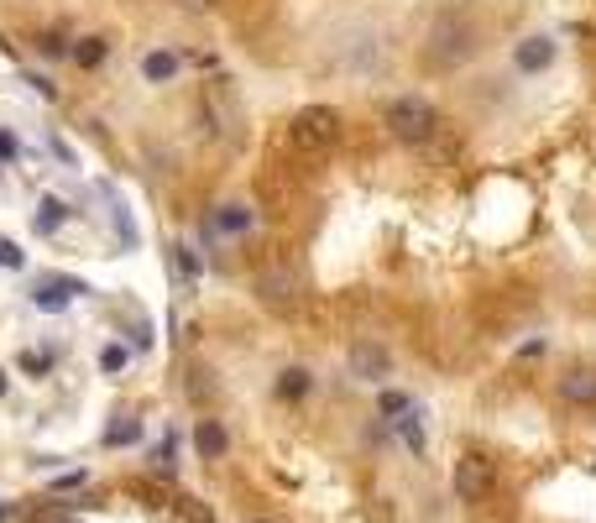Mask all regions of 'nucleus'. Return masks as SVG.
Returning <instances> with one entry per match:
<instances>
[{
    "label": "nucleus",
    "mask_w": 596,
    "mask_h": 523,
    "mask_svg": "<svg viewBox=\"0 0 596 523\" xmlns=\"http://www.w3.org/2000/svg\"><path fill=\"white\" fill-rule=\"evenodd\" d=\"M68 53H74V63H79V68H100V63L110 58V42H105V37H79Z\"/></svg>",
    "instance_id": "11"
},
{
    "label": "nucleus",
    "mask_w": 596,
    "mask_h": 523,
    "mask_svg": "<svg viewBox=\"0 0 596 523\" xmlns=\"http://www.w3.org/2000/svg\"><path fill=\"white\" fill-rule=\"evenodd\" d=\"M346 367H351V377H361V382H382V377H393V356H387L382 346H351V356H346Z\"/></svg>",
    "instance_id": "6"
},
{
    "label": "nucleus",
    "mask_w": 596,
    "mask_h": 523,
    "mask_svg": "<svg viewBox=\"0 0 596 523\" xmlns=\"http://www.w3.org/2000/svg\"><path fill=\"white\" fill-rule=\"evenodd\" d=\"M63 523H79V518H63Z\"/></svg>",
    "instance_id": "28"
},
{
    "label": "nucleus",
    "mask_w": 596,
    "mask_h": 523,
    "mask_svg": "<svg viewBox=\"0 0 596 523\" xmlns=\"http://www.w3.org/2000/svg\"><path fill=\"white\" fill-rule=\"evenodd\" d=\"M74 293H84V283H58V278H48V283H37V309H63Z\"/></svg>",
    "instance_id": "10"
},
{
    "label": "nucleus",
    "mask_w": 596,
    "mask_h": 523,
    "mask_svg": "<svg viewBox=\"0 0 596 523\" xmlns=\"http://www.w3.org/2000/svg\"><path fill=\"white\" fill-rule=\"evenodd\" d=\"M288 131H293V147L298 152H330L340 142V116H335L330 105H304Z\"/></svg>",
    "instance_id": "3"
},
{
    "label": "nucleus",
    "mask_w": 596,
    "mask_h": 523,
    "mask_svg": "<svg viewBox=\"0 0 596 523\" xmlns=\"http://www.w3.org/2000/svg\"><path fill=\"white\" fill-rule=\"evenodd\" d=\"M0 262H6V267H21V252H16V241H0Z\"/></svg>",
    "instance_id": "25"
},
{
    "label": "nucleus",
    "mask_w": 596,
    "mask_h": 523,
    "mask_svg": "<svg viewBox=\"0 0 596 523\" xmlns=\"http://www.w3.org/2000/svg\"><path fill=\"white\" fill-rule=\"evenodd\" d=\"M178 513H183V523H215V518H210V508H204L199 497H183Z\"/></svg>",
    "instance_id": "20"
},
{
    "label": "nucleus",
    "mask_w": 596,
    "mask_h": 523,
    "mask_svg": "<svg viewBox=\"0 0 596 523\" xmlns=\"http://www.w3.org/2000/svg\"><path fill=\"white\" fill-rule=\"evenodd\" d=\"M492 487H497V466L487 456H476V450H466V456L455 461V497H461V503H481Z\"/></svg>",
    "instance_id": "5"
},
{
    "label": "nucleus",
    "mask_w": 596,
    "mask_h": 523,
    "mask_svg": "<svg viewBox=\"0 0 596 523\" xmlns=\"http://www.w3.org/2000/svg\"><path fill=\"white\" fill-rule=\"evenodd\" d=\"M0 398H6V372H0Z\"/></svg>",
    "instance_id": "27"
},
{
    "label": "nucleus",
    "mask_w": 596,
    "mask_h": 523,
    "mask_svg": "<svg viewBox=\"0 0 596 523\" xmlns=\"http://www.w3.org/2000/svg\"><path fill=\"white\" fill-rule=\"evenodd\" d=\"M309 388H314V377H309L304 367H288V372L278 377V398H288V403H298V398H309Z\"/></svg>",
    "instance_id": "13"
},
{
    "label": "nucleus",
    "mask_w": 596,
    "mask_h": 523,
    "mask_svg": "<svg viewBox=\"0 0 596 523\" xmlns=\"http://www.w3.org/2000/svg\"><path fill=\"white\" fill-rule=\"evenodd\" d=\"M387 131H393L398 142H429V136L440 131V110L424 95H398L387 105Z\"/></svg>",
    "instance_id": "2"
},
{
    "label": "nucleus",
    "mask_w": 596,
    "mask_h": 523,
    "mask_svg": "<svg viewBox=\"0 0 596 523\" xmlns=\"http://www.w3.org/2000/svg\"><path fill=\"white\" fill-rule=\"evenodd\" d=\"M251 288H257V299H262V304L288 309V304L304 299V272H298V267H262Z\"/></svg>",
    "instance_id": "4"
},
{
    "label": "nucleus",
    "mask_w": 596,
    "mask_h": 523,
    "mask_svg": "<svg viewBox=\"0 0 596 523\" xmlns=\"http://www.w3.org/2000/svg\"><path fill=\"white\" fill-rule=\"evenodd\" d=\"M173 262H178L183 278H199V257L189 252V246H173Z\"/></svg>",
    "instance_id": "21"
},
{
    "label": "nucleus",
    "mask_w": 596,
    "mask_h": 523,
    "mask_svg": "<svg viewBox=\"0 0 596 523\" xmlns=\"http://www.w3.org/2000/svg\"><path fill=\"white\" fill-rule=\"evenodd\" d=\"M377 408H382V419H403L408 408H414V398H408V393H398V388H382Z\"/></svg>",
    "instance_id": "16"
},
{
    "label": "nucleus",
    "mask_w": 596,
    "mask_h": 523,
    "mask_svg": "<svg viewBox=\"0 0 596 523\" xmlns=\"http://www.w3.org/2000/svg\"><path fill=\"white\" fill-rule=\"evenodd\" d=\"M37 42H42V53H48V58H58V53H68V42H63L58 32H42Z\"/></svg>",
    "instance_id": "22"
},
{
    "label": "nucleus",
    "mask_w": 596,
    "mask_h": 523,
    "mask_svg": "<svg viewBox=\"0 0 596 523\" xmlns=\"http://www.w3.org/2000/svg\"><path fill=\"white\" fill-rule=\"evenodd\" d=\"M121 367H126V346H121V340L100 346V372H121Z\"/></svg>",
    "instance_id": "18"
},
{
    "label": "nucleus",
    "mask_w": 596,
    "mask_h": 523,
    "mask_svg": "<svg viewBox=\"0 0 596 523\" xmlns=\"http://www.w3.org/2000/svg\"><path fill=\"white\" fill-rule=\"evenodd\" d=\"M215 225H220V231H231V236H241L246 225H251V210H246V204H220Z\"/></svg>",
    "instance_id": "15"
},
{
    "label": "nucleus",
    "mask_w": 596,
    "mask_h": 523,
    "mask_svg": "<svg viewBox=\"0 0 596 523\" xmlns=\"http://www.w3.org/2000/svg\"><path fill=\"white\" fill-rule=\"evenodd\" d=\"M0 518H6V508H0Z\"/></svg>",
    "instance_id": "29"
},
{
    "label": "nucleus",
    "mask_w": 596,
    "mask_h": 523,
    "mask_svg": "<svg viewBox=\"0 0 596 523\" xmlns=\"http://www.w3.org/2000/svg\"><path fill=\"white\" fill-rule=\"evenodd\" d=\"M21 367H27V372H48V356H42V351H27V356H21Z\"/></svg>",
    "instance_id": "24"
},
{
    "label": "nucleus",
    "mask_w": 596,
    "mask_h": 523,
    "mask_svg": "<svg viewBox=\"0 0 596 523\" xmlns=\"http://www.w3.org/2000/svg\"><path fill=\"white\" fill-rule=\"evenodd\" d=\"M560 398L591 408V403H596V367H570V372L560 377Z\"/></svg>",
    "instance_id": "9"
},
{
    "label": "nucleus",
    "mask_w": 596,
    "mask_h": 523,
    "mask_svg": "<svg viewBox=\"0 0 596 523\" xmlns=\"http://www.w3.org/2000/svg\"><path fill=\"white\" fill-rule=\"evenodd\" d=\"M0 157H16V136L11 131H0Z\"/></svg>",
    "instance_id": "26"
},
{
    "label": "nucleus",
    "mask_w": 596,
    "mask_h": 523,
    "mask_svg": "<svg viewBox=\"0 0 596 523\" xmlns=\"http://www.w3.org/2000/svg\"><path fill=\"white\" fill-rule=\"evenodd\" d=\"M136 435H142V424H136V419H121L116 429H105V445H131Z\"/></svg>",
    "instance_id": "19"
},
{
    "label": "nucleus",
    "mask_w": 596,
    "mask_h": 523,
    "mask_svg": "<svg viewBox=\"0 0 596 523\" xmlns=\"http://www.w3.org/2000/svg\"><path fill=\"white\" fill-rule=\"evenodd\" d=\"M194 450L204 461H225V450H231V429H225L220 419H199L194 424Z\"/></svg>",
    "instance_id": "7"
},
{
    "label": "nucleus",
    "mask_w": 596,
    "mask_h": 523,
    "mask_svg": "<svg viewBox=\"0 0 596 523\" xmlns=\"http://www.w3.org/2000/svg\"><path fill=\"white\" fill-rule=\"evenodd\" d=\"M204 377H210V372H194V382H183V388H189L194 398H210L215 388H210V382H204Z\"/></svg>",
    "instance_id": "23"
},
{
    "label": "nucleus",
    "mask_w": 596,
    "mask_h": 523,
    "mask_svg": "<svg viewBox=\"0 0 596 523\" xmlns=\"http://www.w3.org/2000/svg\"><path fill=\"white\" fill-rule=\"evenodd\" d=\"M419 419H424L419 408H408L403 419H393V424H398V435H403V445L414 450V456H424V424H419Z\"/></svg>",
    "instance_id": "14"
},
{
    "label": "nucleus",
    "mask_w": 596,
    "mask_h": 523,
    "mask_svg": "<svg viewBox=\"0 0 596 523\" xmlns=\"http://www.w3.org/2000/svg\"><path fill=\"white\" fill-rule=\"evenodd\" d=\"M513 63L523 68V74H539V68L555 63V37H523L513 48Z\"/></svg>",
    "instance_id": "8"
},
{
    "label": "nucleus",
    "mask_w": 596,
    "mask_h": 523,
    "mask_svg": "<svg viewBox=\"0 0 596 523\" xmlns=\"http://www.w3.org/2000/svg\"><path fill=\"white\" fill-rule=\"evenodd\" d=\"M173 74H178V53H147V58H142V79L168 84Z\"/></svg>",
    "instance_id": "12"
},
{
    "label": "nucleus",
    "mask_w": 596,
    "mask_h": 523,
    "mask_svg": "<svg viewBox=\"0 0 596 523\" xmlns=\"http://www.w3.org/2000/svg\"><path fill=\"white\" fill-rule=\"evenodd\" d=\"M476 42H481V32H476L471 11H440L429 27V42H424V63L429 68H461L476 53Z\"/></svg>",
    "instance_id": "1"
},
{
    "label": "nucleus",
    "mask_w": 596,
    "mask_h": 523,
    "mask_svg": "<svg viewBox=\"0 0 596 523\" xmlns=\"http://www.w3.org/2000/svg\"><path fill=\"white\" fill-rule=\"evenodd\" d=\"M63 215H68V204H63V199H42V215H37V231H42V236H53V231H58V220H63Z\"/></svg>",
    "instance_id": "17"
}]
</instances>
